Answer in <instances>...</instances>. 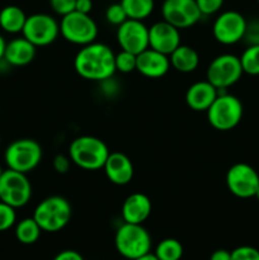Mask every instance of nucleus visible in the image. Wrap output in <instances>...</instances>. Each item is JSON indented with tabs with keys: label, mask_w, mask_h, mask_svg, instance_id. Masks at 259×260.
Here are the masks:
<instances>
[{
	"label": "nucleus",
	"mask_w": 259,
	"mask_h": 260,
	"mask_svg": "<svg viewBox=\"0 0 259 260\" xmlns=\"http://www.w3.org/2000/svg\"><path fill=\"white\" fill-rule=\"evenodd\" d=\"M116 53L104 43L83 46L74 58V69L79 76L90 81H106L116 73Z\"/></svg>",
	"instance_id": "f257e3e1"
},
{
	"label": "nucleus",
	"mask_w": 259,
	"mask_h": 260,
	"mask_svg": "<svg viewBox=\"0 0 259 260\" xmlns=\"http://www.w3.org/2000/svg\"><path fill=\"white\" fill-rule=\"evenodd\" d=\"M109 149L103 140L94 136H79L69 146L71 162L84 170L103 169Z\"/></svg>",
	"instance_id": "f03ea898"
},
{
	"label": "nucleus",
	"mask_w": 259,
	"mask_h": 260,
	"mask_svg": "<svg viewBox=\"0 0 259 260\" xmlns=\"http://www.w3.org/2000/svg\"><path fill=\"white\" fill-rule=\"evenodd\" d=\"M71 205L61 196H51L41 201L32 217L46 233H57L62 230L71 220Z\"/></svg>",
	"instance_id": "7ed1b4c3"
},
{
	"label": "nucleus",
	"mask_w": 259,
	"mask_h": 260,
	"mask_svg": "<svg viewBox=\"0 0 259 260\" xmlns=\"http://www.w3.org/2000/svg\"><path fill=\"white\" fill-rule=\"evenodd\" d=\"M114 245L123 258L134 260L150 253L151 236L142 225L124 222L117 229Z\"/></svg>",
	"instance_id": "20e7f679"
},
{
	"label": "nucleus",
	"mask_w": 259,
	"mask_h": 260,
	"mask_svg": "<svg viewBox=\"0 0 259 260\" xmlns=\"http://www.w3.org/2000/svg\"><path fill=\"white\" fill-rule=\"evenodd\" d=\"M208 123L217 131H231L240 123L244 108L240 99L231 94H218L206 111Z\"/></svg>",
	"instance_id": "39448f33"
},
{
	"label": "nucleus",
	"mask_w": 259,
	"mask_h": 260,
	"mask_svg": "<svg viewBox=\"0 0 259 260\" xmlns=\"http://www.w3.org/2000/svg\"><path fill=\"white\" fill-rule=\"evenodd\" d=\"M4 160L8 169L27 174L40 165L42 147L33 139L15 140L5 150Z\"/></svg>",
	"instance_id": "423d86ee"
},
{
	"label": "nucleus",
	"mask_w": 259,
	"mask_h": 260,
	"mask_svg": "<svg viewBox=\"0 0 259 260\" xmlns=\"http://www.w3.org/2000/svg\"><path fill=\"white\" fill-rule=\"evenodd\" d=\"M60 35L68 42L79 46H86L95 42L98 36V25L89 14L80 12L69 13L61 17Z\"/></svg>",
	"instance_id": "0eeeda50"
},
{
	"label": "nucleus",
	"mask_w": 259,
	"mask_h": 260,
	"mask_svg": "<svg viewBox=\"0 0 259 260\" xmlns=\"http://www.w3.org/2000/svg\"><path fill=\"white\" fill-rule=\"evenodd\" d=\"M32 197V185L27 174L7 169L0 177V201L15 210L27 205Z\"/></svg>",
	"instance_id": "6e6552de"
},
{
	"label": "nucleus",
	"mask_w": 259,
	"mask_h": 260,
	"mask_svg": "<svg viewBox=\"0 0 259 260\" xmlns=\"http://www.w3.org/2000/svg\"><path fill=\"white\" fill-rule=\"evenodd\" d=\"M244 74L240 58L231 53H223L213 58L206 71V80L217 90L226 89L238 83Z\"/></svg>",
	"instance_id": "1a4fd4ad"
},
{
	"label": "nucleus",
	"mask_w": 259,
	"mask_h": 260,
	"mask_svg": "<svg viewBox=\"0 0 259 260\" xmlns=\"http://www.w3.org/2000/svg\"><path fill=\"white\" fill-rule=\"evenodd\" d=\"M22 33L23 37L27 38L36 47H43L57 40L60 35V23L52 15L36 13L28 15Z\"/></svg>",
	"instance_id": "9d476101"
},
{
	"label": "nucleus",
	"mask_w": 259,
	"mask_h": 260,
	"mask_svg": "<svg viewBox=\"0 0 259 260\" xmlns=\"http://www.w3.org/2000/svg\"><path fill=\"white\" fill-rule=\"evenodd\" d=\"M248 23L244 15L236 10L220 13L212 25L215 40L221 45H235L246 36Z\"/></svg>",
	"instance_id": "9b49d317"
},
{
	"label": "nucleus",
	"mask_w": 259,
	"mask_h": 260,
	"mask_svg": "<svg viewBox=\"0 0 259 260\" xmlns=\"http://www.w3.org/2000/svg\"><path fill=\"white\" fill-rule=\"evenodd\" d=\"M226 185L235 197L243 200L251 198L259 187V174L251 165L236 162L226 173Z\"/></svg>",
	"instance_id": "f8f14e48"
},
{
	"label": "nucleus",
	"mask_w": 259,
	"mask_h": 260,
	"mask_svg": "<svg viewBox=\"0 0 259 260\" xmlns=\"http://www.w3.org/2000/svg\"><path fill=\"white\" fill-rule=\"evenodd\" d=\"M161 15L165 22L178 29L193 27L202 18L196 0H164Z\"/></svg>",
	"instance_id": "ddd939ff"
},
{
	"label": "nucleus",
	"mask_w": 259,
	"mask_h": 260,
	"mask_svg": "<svg viewBox=\"0 0 259 260\" xmlns=\"http://www.w3.org/2000/svg\"><path fill=\"white\" fill-rule=\"evenodd\" d=\"M117 42L121 50L139 55L149 48V28L142 20L127 19L118 25Z\"/></svg>",
	"instance_id": "4468645a"
},
{
	"label": "nucleus",
	"mask_w": 259,
	"mask_h": 260,
	"mask_svg": "<svg viewBox=\"0 0 259 260\" xmlns=\"http://www.w3.org/2000/svg\"><path fill=\"white\" fill-rule=\"evenodd\" d=\"M180 29L164 19L149 28V47L169 56L180 43Z\"/></svg>",
	"instance_id": "2eb2a0df"
},
{
	"label": "nucleus",
	"mask_w": 259,
	"mask_h": 260,
	"mask_svg": "<svg viewBox=\"0 0 259 260\" xmlns=\"http://www.w3.org/2000/svg\"><path fill=\"white\" fill-rule=\"evenodd\" d=\"M103 169L109 182L116 185L128 184L135 173L131 159L122 152H109Z\"/></svg>",
	"instance_id": "dca6fc26"
},
{
	"label": "nucleus",
	"mask_w": 259,
	"mask_h": 260,
	"mask_svg": "<svg viewBox=\"0 0 259 260\" xmlns=\"http://www.w3.org/2000/svg\"><path fill=\"white\" fill-rule=\"evenodd\" d=\"M170 69L169 56L155 51L152 48H146L137 55V68L141 75L150 79L163 78Z\"/></svg>",
	"instance_id": "f3484780"
},
{
	"label": "nucleus",
	"mask_w": 259,
	"mask_h": 260,
	"mask_svg": "<svg viewBox=\"0 0 259 260\" xmlns=\"http://www.w3.org/2000/svg\"><path fill=\"white\" fill-rule=\"evenodd\" d=\"M152 205L150 198L144 193H132L122 205V218L127 223L142 225L150 217Z\"/></svg>",
	"instance_id": "a211bd4d"
},
{
	"label": "nucleus",
	"mask_w": 259,
	"mask_h": 260,
	"mask_svg": "<svg viewBox=\"0 0 259 260\" xmlns=\"http://www.w3.org/2000/svg\"><path fill=\"white\" fill-rule=\"evenodd\" d=\"M218 95V90L207 80L192 84L185 91V103L196 112H206Z\"/></svg>",
	"instance_id": "6ab92c4d"
},
{
	"label": "nucleus",
	"mask_w": 259,
	"mask_h": 260,
	"mask_svg": "<svg viewBox=\"0 0 259 260\" xmlns=\"http://www.w3.org/2000/svg\"><path fill=\"white\" fill-rule=\"evenodd\" d=\"M37 47L27 38L20 37L7 43L3 60L12 66H25L32 62L36 57Z\"/></svg>",
	"instance_id": "aec40b11"
},
{
	"label": "nucleus",
	"mask_w": 259,
	"mask_h": 260,
	"mask_svg": "<svg viewBox=\"0 0 259 260\" xmlns=\"http://www.w3.org/2000/svg\"><path fill=\"white\" fill-rule=\"evenodd\" d=\"M170 66L179 73H192L198 68L200 56L193 47L187 45H179L169 55Z\"/></svg>",
	"instance_id": "412c9836"
},
{
	"label": "nucleus",
	"mask_w": 259,
	"mask_h": 260,
	"mask_svg": "<svg viewBox=\"0 0 259 260\" xmlns=\"http://www.w3.org/2000/svg\"><path fill=\"white\" fill-rule=\"evenodd\" d=\"M27 20L24 10L17 5H7L0 10V28L8 33H22Z\"/></svg>",
	"instance_id": "4be33fe9"
},
{
	"label": "nucleus",
	"mask_w": 259,
	"mask_h": 260,
	"mask_svg": "<svg viewBox=\"0 0 259 260\" xmlns=\"http://www.w3.org/2000/svg\"><path fill=\"white\" fill-rule=\"evenodd\" d=\"M119 3L123 7L128 19H146L151 15L155 8L154 0H121Z\"/></svg>",
	"instance_id": "5701e85b"
},
{
	"label": "nucleus",
	"mask_w": 259,
	"mask_h": 260,
	"mask_svg": "<svg viewBox=\"0 0 259 260\" xmlns=\"http://www.w3.org/2000/svg\"><path fill=\"white\" fill-rule=\"evenodd\" d=\"M41 233L42 230L33 217L23 218L15 226V238L25 245L35 244L40 239Z\"/></svg>",
	"instance_id": "b1692460"
},
{
	"label": "nucleus",
	"mask_w": 259,
	"mask_h": 260,
	"mask_svg": "<svg viewBox=\"0 0 259 260\" xmlns=\"http://www.w3.org/2000/svg\"><path fill=\"white\" fill-rule=\"evenodd\" d=\"M154 254L159 260H180L183 256V245L177 239H164L157 244Z\"/></svg>",
	"instance_id": "393cba45"
},
{
	"label": "nucleus",
	"mask_w": 259,
	"mask_h": 260,
	"mask_svg": "<svg viewBox=\"0 0 259 260\" xmlns=\"http://www.w3.org/2000/svg\"><path fill=\"white\" fill-rule=\"evenodd\" d=\"M239 58L244 73L253 76L259 75V43L249 46Z\"/></svg>",
	"instance_id": "a878e982"
},
{
	"label": "nucleus",
	"mask_w": 259,
	"mask_h": 260,
	"mask_svg": "<svg viewBox=\"0 0 259 260\" xmlns=\"http://www.w3.org/2000/svg\"><path fill=\"white\" fill-rule=\"evenodd\" d=\"M114 65H116V71L122 74L132 73L137 68V55L121 50L114 56Z\"/></svg>",
	"instance_id": "bb28decb"
},
{
	"label": "nucleus",
	"mask_w": 259,
	"mask_h": 260,
	"mask_svg": "<svg viewBox=\"0 0 259 260\" xmlns=\"http://www.w3.org/2000/svg\"><path fill=\"white\" fill-rule=\"evenodd\" d=\"M17 221L15 208L0 201V233L9 230Z\"/></svg>",
	"instance_id": "cd10ccee"
},
{
	"label": "nucleus",
	"mask_w": 259,
	"mask_h": 260,
	"mask_svg": "<svg viewBox=\"0 0 259 260\" xmlns=\"http://www.w3.org/2000/svg\"><path fill=\"white\" fill-rule=\"evenodd\" d=\"M106 19L107 22L111 23L112 25H121L122 23L126 22L128 19L126 12H124L123 7L121 3H113L109 5L106 10Z\"/></svg>",
	"instance_id": "c85d7f7f"
},
{
	"label": "nucleus",
	"mask_w": 259,
	"mask_h": 260,
	"mask_svg": "<svg viewBox=\"0 0 259 260\" xmlns=\"http://www.w3.org/2000/svg\"><path fill=\"white\" fill-rule=\"evenodd\" d=\"M231 260H259V250L249 245L239 246L231 251Z\"/></svg>",
	"instance_id": "c756f323"
},
{
	"label": "nucleus",
	"mask_w": 259,
	"mask_h": 260,
	"mask_svg": "<svg viewBox=\"0 0 259 260\" xmlns=\"http://www.w3.org/2000/svg\"><path fill=\"white\" fill-rule=\"evenodd\" d=\"M223 2L225 0H196L202 17L203 15H212L220 12L223 5Z\"/></svg>",
	"instance_id": "7c9ffc66"
},
{
	"label": "nucleus",
	"mask_w": 259,
	"mask_h": 260,
	"mask_svg": "<svg viewBox=\"0 0 259 260\" xmlns=\"http://www.w3.org/2000/svg\"><path fill=\"white\" fill-rule=\"evenodd\" d=\"M76 0H50V7L56 14L63 15L75 10Z\"/></svg>",
	"instance_id": "2f4dec72"
},
{
	"label": "nucleus",
	"mask_w": 259,
	"mask_h": 260,
	"mask_svg": "<svg viewBox=\"0 0 259 260\" xmlns=\"http://www.w3.org/2000/svg\"><path fill=\"white\" fill-rule=\"evenodd\" d=\"M70 165H71V160L70 157L66 156V155H56L53 157V162H52V167L55 169L56 173L58 174H65V173L69 172L70 169Z\"/></svg>",
	"instance_id": "473e14b6"
},
{
	"label": "nucleus",
	"mask_w": 259,
	"mask_h": 260,
	"mask_svg": "<svg viewBox=\"0 0 259 260\" xmlns=\"http://www.w3.org/2000/svg\"><path fill=\"white\" fill-rule=\"evenodd\" d=\"M53 260H84V258L75 250H63L58 253Z\"/></svg>",
	"instance_id": "72a5a7b5"
},
{
	"label": "nucleus",
	"mask_w": 259,
	"mask_h": 260,
	"mask_svg": "<svg viewBox=\"0 0 259 260\" xmlns=\"http://www.w3.org/2000/svg\"><path fill=\"white\" fill-rule=\"evenodd\" d=\"M93 9V0H76L75 10L76 12L89 14Z\"/></svg>",
	"instance_id": "f704fd0d"
},
{
	"label": "nucleus",
	"mask_w": 259,
	"mask_h": 260,
	"mask_svg": "<svg viewBox=\"0 0 259 260\" xmlns=\"http://www.w3.org/2000/svg\"><path fill=\"white\" fill-rule=\"evenodd\" d=\"M210 260H231V253L225 249H218L211 254Z\"/></svg>",
	"instance_id": "c9c22d12"
},
{
	"label": "nucleus",
	"mask_w": 259,
	"mask_h": 260,
	"mask_svg": "<svg viewBox=\"0 0 259 260\" xmlns=\"http://www.w3.org/2000/svg\"><path fill=\"white\" fill-rule=\"evenodd\" d=\"M5 47H7V42H5L4 37L0 35V61L4 58V52H5Z\"/></svg>",
	"instance_id": "e433bc0d"
},
{
	"label": "nucleus",
	"mask_w": 259,
	"mask_h": 260,
	"mask_svg": "<svg viewBox=\"0 0 259 260\" xmlns=\"http://www.w3.org/2000/svg\"><path fill=\"white\" fill-rule=\"evenodd\" d=\"M134 260H159V259H157V256L155 255V254L147 253V254H145V255L140 256V258H136Z\"/></svg>",
	"instance_id": "4c0bfd02"
},
{
	"label": "nucleus",
	"mask_w": 259,
	"mask_h": 260,
	"mask_svg": "<svg viewBox=\"0 0 259 260\" xmlns=\"http://www.w3.org/2000/svg\"><path fill=\"white\" fill-rule=\"evenodd\" d=\"M254 197H255V198H256V200H258V201H259V187H258V188H256V192H255V194H254Z\"/></svg>",
	"instance_id": "58836bf2"
},
{
	"label": "nucleus",
	"mask_w": 259,
	"mask_h": 260,
	"mask_svg": "<svg viewBox=\"0 0 259 260\" xmlns=\"http://www.w3.org/2000/svg\"><path fill=\"white\" fill-rule=\"evenodd\" d=\"M3 172H4V170H3V168H2V165H0V177H2V174H3Z\"/></svg>",
	"instance_id": "ea45409f"
},
{
	"label": "nucleus",
	"mask_w": 259,
	"mask_h": 260,
	"mask_svg": "<svg viewBox=\"0 0 259 260\" xmlns=\"http://www.w3.org/2000/svg\"><path fill=\"white\" fill-rule=\"evenodd\" d=\"M256 2H258V3H259V0H256Z\"/></svg>",
	"instance_id": "a19ab883"
},
{
	"label": "nucleus",
	"mask_w": 259,
	"mask_h": 260,
	"mask_svg": "<svg viewBox=\"0 0 259 260\" xmlns=\"http://www.w3.org/2000/svg\"><path fill=\"white\" fill-rule=\"evenodd\" d=\"M258 38H259V37H258ZM258 43H259V41H258Z\"/></svg>",
	"instance_id": "79ce46f5"
}]
</instances>
